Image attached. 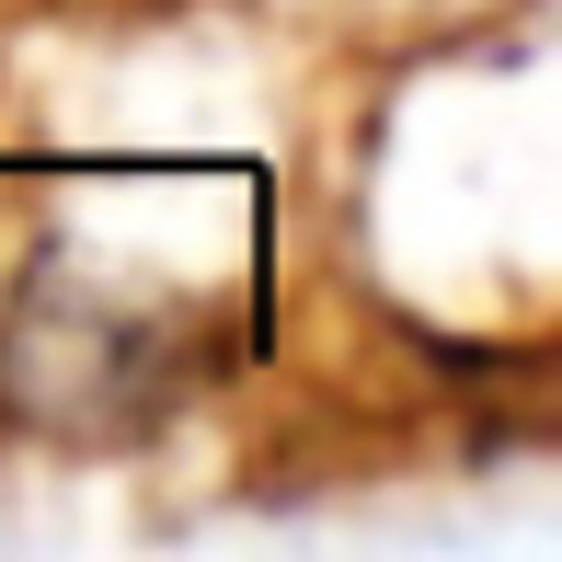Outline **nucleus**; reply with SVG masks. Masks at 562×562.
I'll return each instance as SVG.
<instances>
[{
	"label": "nucleus",
	"mask_w": 562,
	"mask_h": 562,
	"mask_svg": "<svg viewBox=\"0 0 562 562\" xmlns=\"http://www.w3.org/2000/svg\"><path fill=\"white\" fill-rule=\"evenodd\" d=\"M161 391H172L161 322L104 311V299L58 288V276H46L12 311V334H0V402H23L46 437H126Z\"/></svg>",
	"instance_id": "1"
}]
</instances>
